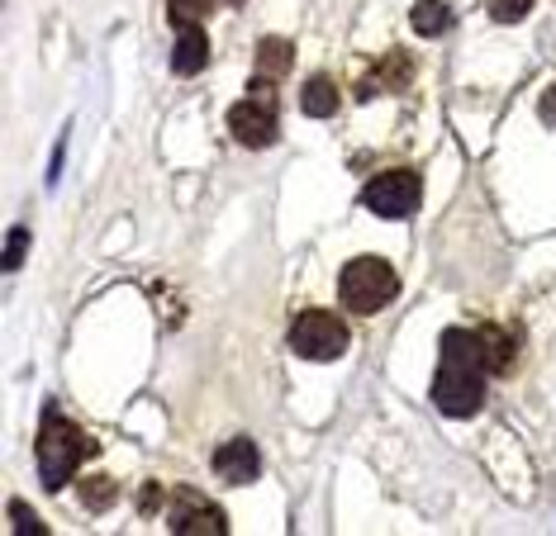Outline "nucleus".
<instances>
[{
	"label": "nucleus",
	"mask_w": 556,
	"mask_h": 536,
	"mask_svg": "<svg viewBox=\"0 0 556 536\" xmlns=\"http://www.w3.org/2000/svg\"><path fill=\"white\" fill-rule=\"evenodd\" d=\"M214 475H219L224 484H252V480L262 475V456H257V446H252L248 437L224 442L219 451H214Z\"/></svg>",
	"instance_id": "8"
},
{
	"label": "nucleus",
	"mask_w": 556,
	"mask_h": 536,
	"mask_svg": "<svg viewBox=\"0 0 556 536\" xmlns=\"http://www.w3.org/2000/svg\"><path fill=\"white\" fill-rule=\"evenodd\" d=\"M138 513L143 518L162 513V484H143V489H138Z\"/></svg>",
	"instance_id": "20"
},
{
	"label": "nucleus",
	"mask_w": 556,
	"mask_h": 536,
	"mask_svg": "<svg viewBox=\"0 0 556 536\" xmlns=\"http://www.w3.org/2000/svg\"><path fill=\"white\" fill-rule=\"evenodd\" d=\"M480 347H485L490 375H504L518 356V342H514V333H504V328H480Z\"/></svg>",
	"instance_id": "14"
},
{
	"label": "nucleus",
	"mask_w": 556,
	"mask_h": 536,
	"mask_svg": "<svg viewBox=\"0 0 556 536\" xmlns=\"http://www.w3.org/2000/svg\"><path fill=\"white\" fill-rule=\"evenodd\" d=\"M485 10L495 24H518L528 10H533V0H485Z\"/></svg>",
	"instance_id": "17"
},
{
	"label": "nucleus",
	"mask_w": 556,
	"mask_h": 536,
	"mask_svg": "<svg viewBox=\"0 0 556 536\" xmlns=\"http://www.w3.org/2000/svg\"><path fill=\"white\" fill-rule=\"evenodd\" d=\"M290 352L295 356H305V361H338V356L348 352V323L338 314H328V309H309V314H300L295 323H290Z\"/></svg>",
	"instance_id": "4"
},
{
	"label": "nucleus",
	"mask_w": 556,
	"mask_h": 536,
	"mask_svg": "<svg viewBox=\"0 0 556 536\" xmlns=\"http://www.w3.org/2000/svg\"><path fill=\"white\" fill-rule=\"evenodd\" d=\"M271 86L276 81H262V76H252L248 95L229 110V133L243 148H267V143H276V95H271Z\"/></svg>",
	"instance_id": "5"
},
{
	"label": "nucleus",
	"mask_w": 556,
	"mask_h": 536,
	"mask_svg": "<svg viewBox=\"0 0 556 536\" xmlns=\"http://www.w3.org/2000/svg\"><path fill=\"white\" fill-rule=\"evenodd\" d=\"M24 252H29V228L15 224V228H10V238H5V271H20Z\"/></svg>",
	"instance_id": "18"
},
{
	"label": "nucleus",
	"mask_w": 556,
	"mask_h": 536,
	"mask_svg": "<svg viewBox=\"0 0 556 536\" xmlns=\"http://www.w3.org/2000/svg\"><path fill=\"white\" fill-rule=\"evenodd\" d=\"M300 105H305L309 119H333L338 114V86L328 76H309L305 91H300Z\"/></svg>",
	"instance_id": "13"
},
{
	"label": "nucleus",
	"mask_w": 556,
	"mask_h": 536,
	"mask_svg": "<svg viewBox=\"0 0 556 536\" xmlns=\"http://www.w3.org/2000/svg\"><path fill=\"white\" fill-rule=\"evenodd\" d=\"M290 62H295V43L281 34H271V38H262L257 43V58H252V67H257L262 81H281V76L290 72Z\"/></svg>",
	"instance_id": "10"
},
{
	"label": "nucleus",
	"mask_w": 556,
	"mask_h": 536,
	"mask_svg": "<svg viewBox=\"0 0 556 536\" xmlns=\"http://www.w3.org/2000/svg\"><path fill=\"white\" fill-rule=\"evenodd\" d=\"M485 347H480V333H466V328H447L442 333V361L433 375V404L442 418H476L480 404H485Z\"/></svg>",
	"instance_id": "1"
},
{
	"label": "nucleus",
	"mask_w": 556,
	"mask_h": 536,
	"mask_svg": "<svg viewBox=\"0 0 556 536\" xmlns=\"http://www.w3.org/2000/svg\"><path fill=\"white\" fill-rule=\"evenodd\" d=\"M419 200H424V181H419V171H381L376 181H366L362 190V204L376 214V219H409L414 209H419Z\"/></svg>",
	"instance_id": "6"
},
{
	"label": "nucleus",
	"mask_w": 556,
	"mask_h": 536,
	"mask_svg": "<svg viewBox=\"0 0 556 536\" xmlns=\"http://www.w3.org/2000/svg\"><path fill=\"white\" fill-rule=\"evenodd\" d=\"M81 503L91 508V513H105V508L115 503V480H105V475L86 480V484H81Z\"/></svg>",
	"instance_id": "15"
},
{
	"label": "nucleus",
	"mask_w": 556,
	"mask_h": 536,
	"mask_svg": "<svg viewBox=\"0 0 556 536\" xmlns=\"http://www.w3.org/2000/svg\"><path fill=\"white\" fill-rule=\"evenodd\" d=\"M229 5H243V0H229Z\"/></svg>",
	"instance_id": "22"
},
{
	"label": "nucleus",
	"mask_w": 556,
	"mask_h": 536,
	"mask_svg": "<svg viewBox=\"0 0 556 536\" xmlns=\"http://www.w3.org/2000/svg\"><path fill=\"white\" fill-rule=\"evenodd\" d=\"M409 76H414L409 53H390L381 67H371V81H362V95H371V91H400V86H409Z\"/></svg>",
	"instance_id": "12"
},
{
	"label": "nucleus",
	"mask_w": 556,
	"mask_h": 536,
	"mask_svg": "<svg viewBox=\"0 0 556 536\" xmlns=\"http://www.w3.org/2000/svg\"><path fill=\"white\" fill-rule=\"evenodd\" d=\"M167 522H172V532H195V536L229 532V518H224V508L210 503L200 489H176L172 503H167Z\"/></svg>",
	"instance_id": "7"
},
{
	"label": "nucleus",
	"mask_w": 556,
	"mask_h": 536,
	"mask_svg": "<svg viewBox=\"0 0 556 536\" xmlns=\"http://www.w3.org/2000/svg\"><path fill=\"white\" fill-rule=\"evenodd\" d=\"M214 0H167V20L176 24V29H186V24H200L210 15Z\"/></svg>",
	"instance_id": "16"
},
{
	"label": "nucleus",
	"mask_w": 556,
	"mask_h": 536,
	"mask_svg": "<svg viewBox=\"0 0 556 536\" xmlns=\"http://www.w3.org/2000/svg\"><path fill=\"white\" fill-rule=\"evenodd\" d=\"M538 114H542V124H547V129H556V86H547V91H542Z\"/></svg>",
	"instance_id": "21"
},
{
	"label": "nucleus",
	"mask_w": 556,
	"mask_h": 536,
	"mask_svg": "<svg viewBox=\"0 0 556 536\" xmlns=\"http://www.w3.org/2000/svg\"><path fill=\"white\" fill-rule=\"evenodd\" d=\"M409 24H414V34L419 38H442L452 29V5L447 0H414Z\"/></svg>",
	"instance_id": "11"
},
{
	"label": "nucleus",
	"mask_w": 556,
	"mask_h": 536,
	"mask_svg": "<svg viewBox=\"0 0 556 536\" xmlns=\"http://www.w3.org/2000/svg\"><path fill=\"white\" fill-rule=\"evenodd\" d=\"M5 518H10V527H15V532H48V527H43V518H39V513H29V508H24L20 499L5 508Z\"/></svg>",
	"instance_id": "19"
},
{
	"label": "nucleus",
	"mask_w": 556,
	"mask_h": 536,
	"mask_svg": "<svg viewBox=\"0 0 556 536\" xmlns=\"http://www.w3.org/2000/svg\"><path fill=\"white\" fill-rule=\"evenodd\" d=\"M338 295H343L352 314H381L386 304H395V295H400V276L386 257H357L338 276Z\"/></svg>",
	"instance_id": "3"
},
{
	"label": "nucleus",
	"mask_w": 556,
	"mask_h": 536,
	"mask_svg": "<svg viewBox=\"0 0 556 536\" xmlns=\"http://www.w3.org/2000/svg\"><path fill=\"white\" fill-rule=\"evenodd\" d=\"M210 62V38L200 24H186V29H176V43H172V72L176 76H195L205 72Z\"/></svg>",
	"instance_id": "9"
},
{
	"label": "nucleus",
	"mask_w": 556,
	"mask_h": 536,
	"mask_svg": "<svg viewBox=\"0 0 556 536\" xmlns=\"http://www.w3.org/2000/svg\"><path fill=\"white\" fill-rule=\"evenodd\" d=\"M86 456H96V442L58 413V404L43 408V427H39V480L43 489H62L72 475L81 470Z\"/></svg>",
	"instance_id": "2"
}]
</instances>
